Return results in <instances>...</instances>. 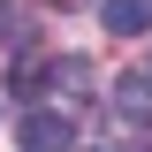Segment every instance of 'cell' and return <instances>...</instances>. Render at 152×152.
Here are the masks:
<instances>
[{"instance_id": "cell-1", "label": "cell", "mask_w": 152, "mask_h": 152, "mask_svg": "<svg viewBox=\"0 0 152 152\" xmlns=\"http://www.w3.org/2000/svg\"><path fill=\"white\" fill-rule=\"evenodd\" d=\"M15 137H23V152H76V122L61 107H31L15 122Z\"/></svg>"}, {"instance_id": "cell-2", "label": "cell", "mask_w": 152, "mask_h": 152, "mask_svg": "<svg viewBox=\"0 0 152 152\" xmlns=\"http://www.w3.org/2000/svg\"><path fill=\"white\" fill-rule=\"evenodd\" d=\"M99 23L114 38H137V31H152V8L145 0H99Z\"/></svg>"}, {"instance_id": "cell-3", "label": "cell", "mask_w": 152, "mask_h": 152, "mask_svg": "<svg viewBox=\"0 0 152 152\" xmlns=\"http://www.w3.org/2000/svg\"><path fill=\"white\" fill-rule=\"evenodd\" d=\"M114 107L129 114V122H152V76H145V69H129L122 84H114Z\"/></svg>"}, {"instance_id": "cell-4", "label": "cell", "mask_w": 152, "mask_h": 152, "mask_svg": "<svg viewBox=\"0 0 152 152\" xmlns=\"http://www.w3.org/2000/svg\"><path fill=\"white\" fill-rule=\"evenodd\" d=\"M53 84H61L69 99H91V61H76V53H61V61H53Z\"/></svg>"}, {"instance_id": "cell-5", "label": "cell", "mask_w": 152, "mask_h": 152, "mask_svg": "<svg viewBox=\"0 0 152 152\" xmlns=\"http://www.w3.org/2000/svg\"><path fill=\"white\" fill-rule=\"evenodd\" d=\"M0 46H23V8H0Z\"/></svg>"}, {"instance_id": "cell-6", "label": "cell", "mask_w": 152, "mask_h": 152, "mask_svg": "<svg viewBox=\"0 0 152 152\" xmlns=\"http://www.w3.org/2000/svg\"><path fill=\"white\" fill-rule=\"evenodd\" d=\"M145 76H152V61H145Z\"/></svg>"}]
</instances>
